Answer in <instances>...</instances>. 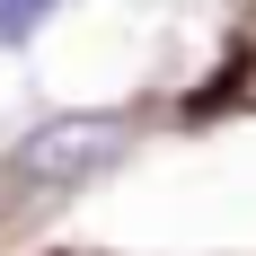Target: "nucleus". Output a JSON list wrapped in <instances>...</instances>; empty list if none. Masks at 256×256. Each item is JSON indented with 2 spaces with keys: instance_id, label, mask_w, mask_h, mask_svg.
Masks as SVG:
<instances>
[{
  "instance_id": "nucleus-1",
  "label": "nucleus",
  "mask_w": 256,
  "mask_h": 256,
  "mask_svg": "<svg viewBox=\"0 0 256 256\" xmlns=\"http://www.w3.org/2000/svg\"><path fill=\"white\" fill-rule=\"evenodd\" d=\"M124 115H44V124L18 142V177L44 186V194H71V186H88L98 168H115L124 159Z\"/></svg>"
},
{
  "instance_id": "nucleus-2",
  "label": "nucleus",
  "mask_w": 256,
  "mask_h": 256,
  "mask_svg": "<svg viewBox=\"0 0 256 256\" xmlns=\"http://www.w3.org/2000/svg\"><path fill=\"white\" fill-rule=\"evenodd\" d=\"M44 18H53V0H0V44H26Z\"/></svg>"
}]
</instances>
